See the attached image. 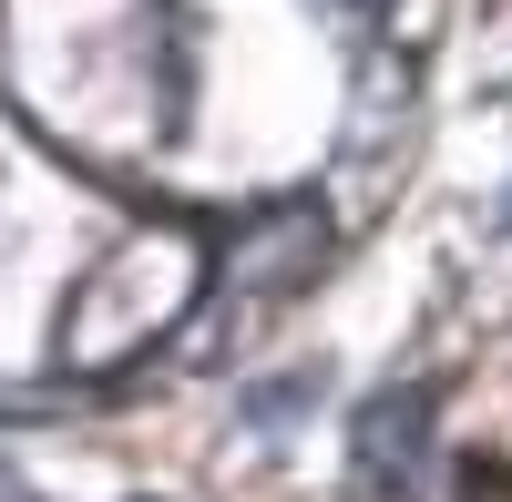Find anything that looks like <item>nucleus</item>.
Returning <instances> with one entry per match:
<instances>
[{"instance_id":"obj_1","label":"nucleus","mask_w":512,"mask_h":502,"mask_svg":"<svg viewBox=\"0 0 512 502\" xmlns=\"http://www.w3.org/2000/svg\"><path fill=\"white\" fill-rule=\"evenodd\" d=\"M431 482V390H379L349 410V492L359 502H420Z\"/></svg>"},{"instance_id":"obj_2","label":"nucleus","mask_w":512,"mask_h":502,"mask_svg":"<svg viewBox=\"0 0 512 502\" xmlns=\"http://www.w3.org/2000/svg\"><path fill=\"white\" fill-rule=\"evenodd\" d=\"M308 400H318V369H277V380L246 390V431H297V421H308Z\"/></svg>"},{"instance_id":"obj_3","label":"nucleus","mask_w":512,"mask_h":502,"mask_svg":"<svg viewBox=\"0 0 512 502\" xmlns=\"http://www.w3.org/2000/svg\"><path fill=\"white\" fill-rule=\"evenodd\" d=\"M461 502H512V472H502V462H482V472H472V492H461Z\"/></svg>"},{"instance_id":"obj_4","label":"nucleus","mask_w":512,"mask_h":502,"mask_svg":"<svg viewBox=\"0 0 512 502\" xmlns=\"http://www.w3.org/2000/svg\"><path fill=\"white\" fill-rule=\"evenodd\" d=\"M502 226H512V195H502Z\"/></svg>"}]
</instances>
